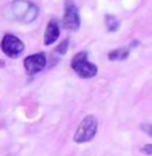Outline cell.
I'll list each match as a JSON object with an SVG mask.
<instances>
[{
    "label": "cell",
    "mask_w": 152,
    "mask_h": 156,
    "mask_svg": "<svg viewBox=\"0 0 152 156\" xmlns=\"http://www.w3.org/2000/svg\"><path fill=\"white\" fill-rule=\"evenodd\" d=\"M60 36V28H59V23L56 22L55 19H51L47 24V28H45L44 32V44L45 45H51L56 43V40Z\"/></svg>",
    "instance_id": "cell-7"
},
{
    "label": "cell",
    "mask_w": 152,
    "mask_h": 156,
    "mask_svg": "<svg viewBox=\"0 0 152 156\" xmlns=\"http://www.w3.org/2000/svg\"><path fill=\"white\" fill-rule=\"evenodd\" d=\"M131 48L129 47H122V48H116L114 51H111L108 54V59L112 60V62H122V60H125L129 56Z\"/></svg>",
    "instance_id": "cell-8"
},
{
    "label": "cell",
    "mask_w": 152,
    "mask_h": 156,
    "mask_svg": "<svg viewBox=\"0 0 152 156\" xmlns=\"http://www.w3.org/2000/svg\"><path fill=\"white\" fill-rule=\"evenodd\" d=\"M63 26L69 31H76L80 27L79 9L73 3V0H65L64 13H63Z\"/></svg>",
    "instance_id": "cell-5"
},
{
    "label": "cell",
    "mask_w": 152,
    "mask_h": 156,
    "mask_svg": "<svg viewBox=\"0 0 152 156\" xmlns=\"http://www.w3.org/2000/svg\"><path fill=\"white\" fill-rule=\"evenodd\" d=\"M150 126H151V124L146 123V124H144V126H141V128H143V129H146V131H147V133L151 136V129H150Z\"/></svg>",
    "instance_id": "cell-12"
},
{
    "label": "cell",
    "mask_w": 152,
    "mask_h": 156,
    "mask_svg": "<svg viewBox=\"0 0 152 156\" xmlns=\"http://www.w3.org/2000/svg\"><path fill=\"white\" fill-rule=\"evenodd\" d=\"M5 64H4V62H3V60H0V68H2V67H4Z\"/></svg>",
    "instance_id": "cell-13"
},
{
    "label": "cell",
    "mask_w": 152,
    "mask_h": 156,
    "mask_svg": "<svg viewBox=\"0 0 152 156\" xmlns=\"http://www.w3.org/2000/svg\"><path fill=\"white\" fill-rule=\"evenodd\" d=\"M4 16L12 22L30 24L39 16V7L30 0H15L4 9Z\"/></svg>",
    "instance_id": "cell-1"
},
{
    "label": "cell",
    "mask_w": 152,
    "mask_h": 156,
    "mask_svg": "<svg viewBox=\"0 0 152 156\" xmlns=\"http://www.w3.org/2000/svg\"><path fill=\"white\" fill-rule=\"evenodd\" d=\"M97 119L94 115H87L82 122H80L77 129L75 131L73 135V141L77 144L88 143L95 137V135L97 132Z\"/></svg>",
    "instance_id": "cell-3"
},
{
    "label": "cell",
    "mask_w": 152,
    "mask_h": 156,
    "mask_svg": "<svg viewBox=\"0 0 152 156\" xmlns=\"http://www.w3.org/2000/svg\"><path fill=\"white\" fill-rule=\"evenodd\" d=\"M45 64H47V56L43 52L30 55L23 60V66L26 68V72L30 76H35L37 73H40L45 68Z\"/></svg>",
    "instance_id": "cell-6"
},
{
    "label": "cell",
    "mask_w": 152,
    "mask_h": 156,
    "mask_svg": "<svg viewBox=\"0 0 152 156\" xmlns=\"http://www.w3.org/2000/svg\"><path fill=\"white\" fill-rule=\"evenodd\" d=\"M104 23H105V27H107V30L109 32H115V31H118V28L120 27V22L118 20V17L114 16V15H105Z\"/></svg>",
    "instance_id": "cell-9"
},
{
    "label": "cell",
    "mask_w": 152,
    "mask_h": 156,
    "mask_svg": "<svg viewBox=\"0 0 152 156\" xmlns=\"http://www.w3.org/2000/svg\"><path fill=\"white\" fill-rule=\"evenodd\" d=\"M68 45H69V40L68 39H65V40H63L62 43H60L58 47H56V52L60 55H64L65 52H67V48H68Z\"/></svg>",
    "instance_id": "cell-10"
},
{
    "label": "cell",
    "mask_w": 152,
    "mask_h": 156,
    "mask_svg": "<svg viewBox=\"0 0 152 156\" xmlns=\"http://www.w3.org/2000/svg\"><path fill=\"white\" fill-rule=\"evenodd\" d=\"M140 151L143 152V154H146V155H151L152 154V144H146Z\"/></svg>",
    "instance_id": "cell-11"
},
{
    "label": "cell",
    "mask_w": 152,
    "mask_h": 156,
    "mask_svg": "<svg viewBox=\"0 0 152 156\" xmlns=\"http://www.w3.org/2000/svg\"><path fill=\"white\" fill-rule=\"evenodd\" d=\"M0 48H2L3 54H5L8 58L16 59L23 54L24 43L17 36H15V35L7 34V35H4L2 43H0Z\"/></svg>",
    "instance_id": "cell-4"
},
{
    "label": "cell",
    "mask_w": 152,
    "mask_h": 156,
    "mask_svg": "<svg viewBox=\"0 0 152 156\" xmlns=\"http://www.w3.org/2000/svg\"><path fill=\"white\" fill-rule=\"evenodd\" d=\"M71 68L82 79H91L97 73V67L88 60V54L86 51L77 52L73 56L71 60Z\"/></svg>",
    "instance_id": "cell-2"
}]
</instances>
